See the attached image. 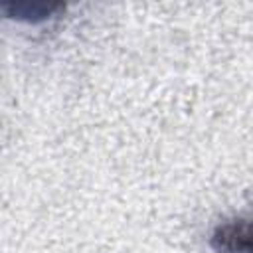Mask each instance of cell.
Segmentation results:
<instances>
[{"instance_id": "1", "label": "cell", "mask_w": 253, "mask_h": 253, "mask_svg": "<svg viewBox=\"0 0 253 253\" xmlns=\"http://www.w3.org/2000/svg\"><path fill=\"white\" fill-rule=\"evenodd\" d=\"M211 245L219 253H253V215L219 223L211 233Z\"/></svg>"}]
</instances>
